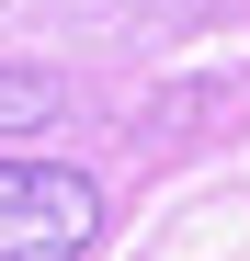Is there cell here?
Masks as SVG:
<instances>
[{"label": "cell", "mask_w": 250, "mask_h": 261, "mask_svg": "<svg viewBox=\"0 0 250 261\" xmlns=\"http://www.w3.org/2000/svg\"><path fill=\"white\" fill-rule=\"evenodd\" d=\"M34 125H57V80L46 68H0V137H34Z\"/></svg>", "instance_id": "7a4b0ae2"}, {"label": "cell", "mask_w": 250, "mask_h": 261, "mask_svg": "<svg viewBox=\"0 0 250 261\" xmlns=\"http://www.w3.org/2000/svg\"><path fill=\"white\" fill-rule=\"evenodd\" d=\"M91 239H103V193H91V170L0 159V261H91Z\"/></svg>", "instance_id": "6da1fadb"}]
</instances>
